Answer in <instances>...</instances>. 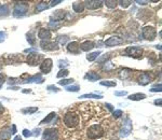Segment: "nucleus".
Here are the masks:
<instances>
[{"label":"nucleus","mask_w":162,"mask_h":140,"mask_svg":"<svg viewBox=\"0 0 162 140\" xmlns=\"http://www.w3.org/2000/svg\"><path fill=\"white\" fill-rule=\"evenodd\" d=\"M86 135H88L89 139H98V138H102L104 136V129L99 124H94V125H91L88 128Z\"/></svg>","instance_id":"obj_1"},{"label":"nucleus","mask_w":162,"mask_h":140,"mask_svg":"<svg viewBox=\"0 0 162 140\" xmlns=\"http://www.w3.org/2000/svg\"><path fill=\"white\" fill-rule=\"evenodd\" d=\"M64 124L68 128H75L79 124V116L74 112H67L64 116Z\"/></svg>","instance_id":"obj_2"},{"label":"nucleus","mask_w":162,"mask_h":140,"mask_svg":"<svg viewBox=\"0 0 162 140\" xmlns=\"http://www.w3.org/2000/svg\"><path fill=\"white\" fill-rule=\"evenodd\" d=\"M28 8H29V5L27 2H17L15 5H14V8H13V12H12V14L14 17H23L24 15H26L27 11H28Z\"/></svg>","instance_id":"obj_3"},{"label":"nucleus","mask_w":162,"mask_h":140,"mask_svg":"<svg viewBox=\"0 0 162 140\" xmlns=\"http://www.w3.org/2000/svg\"><path fill=\"white\" fill-rule=\"evenodd\" d=\"M142 36L147 41H153L157 37V30L152 26H145L142 29Z\"/></svg>","instance_id":"obj_4"},{"label":"nucleus","mask_w":162,"mask_h":140,"mask_svg":"<svg viewBox=\"0 0 162 140\" xmlns=\"http://www.w3.org/2000/svg\"><path fill=\"white\" fill-rule=\"evenodd\" d=\"M26 61L29 66H37V65H39L40 63H42V55L37 53V52L29 53L27 55Z\"/></svg>","instance_id":"obj_5"},{"label":"nucleus","mask_w":162,"mask_h":140,"mask_svg":"<svg viewBox=\"0 0 162 140\" xmlns=\"http://www.w3.org/2000/svg\"><path fill=\"white\" fill-rule=\"evenodd\" d=\"M125 54L130 56V57H133V58H142L143 56V48H138V46H129V48H125Z\"/></svg>","instance_id":"obj_6"},{"label":"nucleus","mask_w":162,"mask_h":140,"mask_svg":"<svg viewBox=\"0 0 162 140\" xmlns=\"http://www.w3.org/2000/svg\"><path fill=\"white\" fill-rule=\"evenodd\" d=\"M42 140H59L57 128H47L42 134Z\"/></svg>","instance_id":"obj_7"},{"label":"nucleus","mask_w":162,"mask_h":140,"mask_svg":"<svg viewBox=\"0 0 162 140\" xmlns=\"http://www.w3.org/2000/svg\"><path fill=\"white\" fill-rule=\"evenodd\" d=\"M132 128H133V125H132V121L130 120V118H126L125 120V122L123 123L122 125V127L120 128V137H128L131 133H132Z\"/></svg>","instance_id":"obj_8"},{"label":"nucleus","mask_w":162,"mask_h":140,"mask_svg":"<svg viewBox=\"0 0 162 140\" xmlns=\"http://www.w3.org/2000/svg\"><path fill=\"white\" fill-rule=\"evenodd\" d=\"M40 46L44 51H57L59 48L57 43L53 42V41H50V40H41Z\"/></svg>","instance_id":"obj_9"},{"label":"nucleus","mask_w":162,"mask_h":140,"mask_svg":"<svg viewBox=\"0 0 162 140\" xmlns=\"http://www.w3.org/2000/svg\"><path fill=\"white\" fill-rule=\"evenodd\" d=\"M52 67H53V61L51 58H45L42 60V63L40 64V71L47 75L49 72H51L52 70Z\"/></svg>","instance_id":"obj_10"},{"label":"nucleus","mask_w":162,"mask_h":140,"mask_svg":"<svg viewBox=\"0 0 162 140\" xmlns=\"http://www.w3.org/2000/svg\"><path fill=\"white\" fill-rule=\"evenodd\" d=\"M123 43V39L118 37V36H113V37L108 38L107 40H105V45L108 48H113V46H117Z\"/></svg>","instance_id":"obj_11"},{"label":"nucleus","mask_w":162,"mask_h":140,"mask_svg":"<svg viewBox=\"0 0 162 140\" xmlns=\"http://www.w3.org/2000/svg\"><path fill=\"white\" fill-rule=\"evenodd\" d=\"M83 3H84V8H88L89 10H96L104 5V1L102 0H88Z\"/></svg>","instance_id":"obj_12"},{"label":"nucleus","mask_w":162,"mask_h":140,"mask_svg":"<svg viewBox=\"0 0 162 140\" xmlns=\"http://www.w3.org/2000/svg\"><path fill=\"white\" fill-rule=\"evenodd\" d=\"M44 79L42 78V75L41 73H38V75H35L32 77H27V79H24L22 80V83H32V82H35V83H43Z\"/></svg>","instance_id":"obj_13"},{"label":"nucleus","mask_w":162,"mask_h":140,"mask_svg":"<svg viewBox=\"0 0 162 140\" xmlns=\"http://www.w3.org/2000/svg\"><path fill=\"white\" fill-rule=\"evenodd\" d=\"M153 79V77L149 73H147V72H144V73H142L140 75V78H138V83H140V85H147V84H149L151 81Z\"/></svg>","instance_id":"obj_14"},{"label":"nucleus","mask_w":162,"mask_h":140,"mask_svg":"<svg viewBox=\"0 0 162 140\" xmlns=\"http://www.w3.org/2000/svg\"><path fill=\"white\" fill-rule=\"evenodd\" d=\"M67 51L71 54H79L80 53V44L77 41H72L67 44Z\"/></svg>","instance_id":"obj_15"},{"label":"nucleus","mask_w":162,"mask_h":140,"mask_svg":"<svg viewBox=\"0 0 162 140\" xmlns=\"http://www.w3.org/2000/svg\"><path fill=\"white\" fill-rule=\"evenodd\" d=\"M51 36H52L51 30L48 28H40V30L38 32V38L41 40H50Z\"/></svg>","instance_id":"obj_16"},{"label":"nucleus","mask_w":162,"mask_h":140,"mask_svg":"<svg viewBox=\"0 0 162 140\" xmlns=\"http://www.w3.org/2000/svg\"><path fill=\"white\" fill-rule=\"evenodd\" d=\"M94 46H95V44H94L93 41H89V40H86V41H84V42H82L80 44V50L84 51V52H89V51H91Z\"/></svg>","instance_id":"obj_17"},{"label":"nucleus","mask_w":162,"mask_h":140,"mask_svg":"<svg viewBox=\"0 0 162 140\" xmlns=\"http://www.w3.org/2000/svg\"><path fill=\"white\" fill-rule=\"evenodd\" d=\"M11 128L5 127L0 130V139L1 140H9L11 138Z\"/></svg>","instance_id":"obj_18"},{"label":"nucleus","mask_w":162,"mask_h":140,"mask_svg":"<svg viewBox=\"0 0 162 140\" xmlns=\"http://www.w3.org/2000/svg\"><path fill=\"white\" fill-rule=\"evenodd\" d=\"M84 78H86V80L91 81V82H95L97 80H101V75H98V73H96V72H94V71H89Z\"/></svg>","instance_id":"obj_19"},{"label":"nucleus","mask_w":162,"mask_h":140,"mask_svg":"<svg viewBox=\"0 0 162 140\" xmlns=\"http://www.w3.org/2000/svg\"><path fill=\"white\" fill-rule=\"evenodd\" d=\"M72 10L75 11L76 13H82L84 11V3L81 1H76L72 3Z\"/></svg>","instance_id":"obj_20"},{"label":"nucleus","mask_w":162,"mask_h":140,"mask_svg":"<svg viewBox=\"0 0 162 140\" xmlns=\"http://www.w3.org/2000/svg\"><path fill=\"white\" fill-rule=\"evenodd\" d=\"M65 14H66V13H65L64 10H56L53 13L52 17L54 18V21L55 22H59V21H62V20L65 17Z\"/></svg>","instance_id":"obj_21"},{"label":"nucleus","mask_w":162,"mask_h":140,"mask_svg":"<svg viewBox=\"0 0 162 140\" xmlns=\"http://www.w3.org/2000/svg\"><path fill=\"white\" fill-rule=\"evenodd\" d=\"M146 98V95L143 94V93H135V94H132L129 96L130 100H133V101H140V100H143Z\"/></svg>","instance_id":"obj_22"},{"label":"nucleus","mask_w":162,"mask_h":140,"mask_svg":"<svg viewBox=\"0 0 162 140\" xmlns=\"http://www.w3.org/2000/svg\"><path fill=\"white\" fill-rule=\"evenodd\" d=\"M10 14V9L8 5H2L0 3V17H5Z\"/></svg>","instance_id":"obj_23"},{"label":"nucleus","mask_w":162,"mask_h":140,"mask_svg":"<svg viewBox=\"0 0 162 140\" xmlns=\"http://www.w3.org/2000/svg\"><path fill=\"white\" fill-rule=\"evenodd\" d=\"M50 5H48V2H45V1H41V2H39L36 7V9H35V12L36 13H40V12H42V11L47 10Z\"/></svg>","instance_id":"obj_24"},{"label":"nucleus","mask_w":162,"mask_h":140,"mask_svg":"<svg viewBox=\"0 0 162 140\" xmlns=\"http://www.w3.org/2000/svg\"><path fill=\"white\" fill-rule=\"evenodd\" d=\"M101 55V51H96V52H92V53L88 54L86 55V59L89 60V61H94L95 59Z\"/></svg>","instance_id":"obj_25"},{"label":"nucleus","mask_w":162,"mask_h":140,"mask_svg":"<svg viewBox=\"0 0 162 140\" xmlns=\"http://www.w3.org/2000/svg\"><path fill=\"white\" fill-rule=\"evenodd\" d=\"M55 116H56V114H55L54 112H51V113H50V114L48 115V116H47V118H44L42 120V121L40 122V125H42V124L51 123V122H52V120H53V118H55Z\"/></svg>","instance_id":"obj_26"},{"label":"nucleus","mask_w":162,"mask_h":140,"mask_svg":"<svg viewBox=\"0 0 162 140\" xmlns=\"http://www.w3.org/2000/svg\"><path fill=\"white\" fill-rule=\"evenodd\" d=\"M26 37H27V41H28V43H29L30 45H35L36 39H35V33H34V31L27 32Z\"/></svg>","instance_id":"obj_27"},{"label":"nucleus","mask_w":162,"mask_h":140,"mask_svg":"<svg viewBox=\"0 0 162 140\" xmlns=\"http://www.w3.org/2000/svg\"><path fill=\"white\" fill-rule=\"evenodd\" d=\"M79 98L81 99H86V98H95V99H101L103 98L102 95H97V94H83V95H81Z\"/></svg>","instance_id":"obj_28"},{"label":"nucleus","mask_w":162,"mask_h":140,"mask_svg":"<svg viewBox=\"0 0 162 140\" xmlns=\"http://www.w3.org/2000/svg\"><path fill=\"white\" fill-rule=\"evenodd\" d=\"M104 3H105L106 7H108V8L115 9V8L118 5V1H117V0H106V1H104Z\"/></svg>","instance_id":"obj_29"},{"label":"nucleus","mask_w":162,"mask_h":140,"mask_svg":"<svg viewBox=\"0 0 162 140\" xmlns=\"http://www.w3.org/2000/svg\"><path fill=\"white\" fill-rule=\"evenodd\" d=\"M36 111H38L37 107H28L26 108V109H23V110H22V112L24 113V114H32V113H35Z\"/></svg>","instance_id":"obj_30"},{"label":"nucleus","mask_w":162,"mask_h":140,"mask_svg":"<svg viewBox=\"0 0 162 140\" xmlns=\"http://www.w3.org/2000/svg\"><path fill=\"white\" fill-rule=\"evenodd\" d=\"M101 85L103 86H107V87H115V86L117 85V83L115 82V81H101Z\"/></svg>","instance_id":"obj_31"},{"label":"nucleus","mask_w":162,"mask_h":140,"mask_svg":"<svg viewBox=\"0 0 162 140\" xmlns=\"http://www.w3.org/2000/svg\"><path fill=\"white\" fill-rule=\"evenodd\" d=\"M49 26H50V28H51L52 30H57V29L59 28V26H61V23H59V22L52 21V22H50Z\"/></svg>","instance_id":"obj_32"},{"label":"nucleus","mask_w":162,"mask_h":140,"mask_svg":"<svg viewBox=\"0 0 162 140\" xmlns=\"http://www.w3.org/2000/svg\"><path fill=\"white\" fill-rule=\"evenodd\" d=\"M74 79H62L61 81H59V85H68V84H72L74 83Z\"/></svg>","instance_id":"obj_33"},{"label":"nucleus","mask_w":162,"mask_h":140,"mask_svg":"<svg viewBox=\"0 0 162 140\" xmlns=\"http://www.w3.org/2000/svg\"><path fill=\"white\" fill-rule=\"evenodd\" d=\"M68 75H69V71L67 69H61L59 72L57 73V78H63L64 79L65 77H67Z\"/></svg>","instance_id":"obj_34"},{"label":"nucleus","mask_w":162,"mask_h":140,"mask_svg":"<svg viewBox=\"0 0 162 140\" xmlns=\"http://www.w3.org/2000/svg\"><path fill=\"white\" fill-rule=\"evenodd\" d=\"M131 3H132V1H130V0H120V1H118V5H120L122 8H128V7L131 5Z\"/></svg>","instance_id":"obj_35"},{"label":"nucleus","mask_w":162,"mask_h":140,"mask_svg":"<svg viewBox=\"0 0 162 140\" xmlns=\"http://www.w3.org/2000/svg\"><path fill=\"white\" fill-rule=\"evenodd\" d=\"M67 40H68V37H67V36H65V35H64V36H59V37H57V39H56V41H57L59 44H65ZM57 42H56V43H57Z\"/></svg>","instance_id":"obj_36"},{"label":"nucleus","mask_w":162,"mask_h":140,"mask_svg":"<svg viewBox=\"0 0 162 140\" xmlns=\"http://www.w3.org/2000/svg\"><path fill=\"white\" fill-rule=\"evenodd\" d=\"M122 115H123V112H122V110H113V116L115 118H121Z\"/></svg>","instance_id":"obj_37"},{"label":"nucleus","mask_w":162,"mask_h":140,"mask_svg":"<svg viewBox=\"0 0 162 140\" xmlns=\"http://www.w3.org/2000/svg\"><path fill=\"white\" fill-rule=\"evenodd\" d=\"M150 91H151V92H153V93H157V92L161 93V91H162V85H161V83H159V84L155 85L153 87H151Z\"/></svg>","instance_id":"obj_38"},{"label":"nucleus","mask_w":162,"mask_h":140,"mask_svg":"<svg viewBox=\"0 0 162 140\" xmlns=\"http://www.w3.org/2000/svg\"><path fill=\"white\" fill-rule=\"evenodd\" d=\"M80 90V86L79 85H70V86H67L66 87V91H68V92H78Z\"/></svg>","instance_id":"obj_39"},{"label":"nucleus","mask_w":162,"mask_h":140,"mask_svg":"<svg viewBox=\"0 0 162 140\" xmlns=\"http://www.w3.org/2000/svg\"><path fill=\"white\" fill-rule=\"evenodd\" d=\"M23 136L26 137V138H28V137H32V133L30 130H28V129H24V130H23Z\"/></svg>","instance_id":"obj_40"},{"label":"nucleus","mask_w":162,"mask_h":140,"mask_svg":"<svg viewBox=\"0 0 162 140\" xmlns=\"http://www.w3.org/2000/svg\"><path fill=\"white\" fill-rule=\"evenodd\" d=\"M5 83V77L2 73H0V88L2 87V85Z\"/></svg>","instance_id":"obj_41"},{"label":"nucleus","mask_w":162,"mask_h":140,"mask_svg":"<svg viewBox=\"0 0 162 140\" xmlns=\"http://www.w3.org/2000/svg\"><path fill=\"white\" fill-rule=\"evenodd\" d=\"M5 37H7V33H5V31H0V43L5 41Z\"/></svg>","instance_id":"obj_42"},{"label":"nucleus","mask_w":162,"mask_h":140,"mask_svg":"<svg viewBox=\"0 0 162 140\" xmlns=\"http://www.w3.org/2000/svg\"><path fill=\"white\" fill-rule=\"evenodd\" d=\"M135 2L140 5H146L147 3H149V1H147V0H142V1H140V0H136Z\"/></svg>","instance_id":"obj_43"},{"label":"nucleus","mask_w":162,"mask_h":140,"mask_svg":"<svg viewBox=\"0 0 162 140\" xmlns=\"http://www.w3.org/2000/svg\"><path fill=\"white\" fill-rule=\"evenodd\" d=\"M63 1L62 0H54V1H51V3H50V7H54V5H57L59 3H62Z\"/></svg>","instance_id":"obj_44"},{"label":"nucleus","mask_w":162,"mask_h":140,"mask_svg":"<svg viewBox=\"0 0 162 140\" xmlns=\"http://www.w3.org/2000/svg\"><path fill=\"white\" fill-rule=\"evenodd\" d=\"M48 90H49V91L55 92V93H56V92H59V88H57L56 86H54V85H49V86H48Z\"/></svg>","instance_id":"obj_45"},{"label":"nucleus","mask_w":162,"mask_h":140,"mask_svg":"<svg viewBox=\"0 0 162 140\" xmlns=\"http://www.w3.org/2000/svg\"><path fill=\"white\" fill-rule=\"evenodd\" d=\"M128 93L125 91H122V92H115V95L116 96H124V95H126Z\"/></svg>","instance_id":"obj_46"},{"label":"nucleus","mask_w":162,"mask_h":140,"mask_svg":"<svg viewBox=\"0 0 162 140\" xmlns=\"http://www.w3.org/2000/svg\"><path fill=\"white\" fill-rule=\"evenodd\" d=\"M155 105H156V106H159V107H161V105H162V99H161V98H159V99L155 100Z\"/></svg>","instance_id":"obj_47"},{"label":"nucleus","mask_w":162,"mask_h":140,"mask_svg":"<svg viewBox=\"0 0 162 140\" xmlns=\"http://www.w3.org/2000/svg\"><path fill=\"white\" fill-rule=\"evenodd\" d=\"M11 134H12V135H15V134H16V126H15V125H14V124L12 125V129H11Z\"/></svg>","instance_id":"obj_48"},{"label":"nucleus","mask_w":162,"mask_h":140,"mask_svg":"<svg viewBox=\"0 0 162 140\" xmlns=\"http://www.w3.org/2000/svg\"><path fill=\"white\" fill-rule=\"evenodd\" d=\"M106 107H107V108H108V110H110L111 112L113 111V106H111L110 103H106Z\"/></svg>","instance_id":"obj_49"},{"label":"nucleus","mask_w":162,"mask_h":140,"mask_svg":"<svg viewBox=\"0 0 162 140\" xmlns=\"http://www.w3.org/2000/svg\"><path fill=\"white\" fill-rule=\"evenodd\" d=\"M39 134H40V129L38 128L35 130V134H32V135H35V136H39Z\"/></svg>","instance_id":"obj_50"},{"label":"nucleus","mask_w":162,"mask_h":140,"mask_svg":"<svg viewBox=\"0 0 162 140\" xmlns=\"http://www.w3.org/2000/svg\"><path fill=\"white\" fill-rule=\"evenodd\" d=\"M3 111H5V108H3V106L0 103V114H1V113H3Z\"/></svg>","instance_id":"obj_51"},{"label":"nucleus","mask_w":162,"mask_h":140,"mask_svg":"<svg viewBox=\"0 0 162 140\" xmlns=\"http://www.w3.org/2000/svg\"><path fill=\"white\" fill-rule=\"evenodd\" d=\"M13 140H22V137H21V136H15Z\"/></svg>","instance_id":"obj_52"},{"label":"nucleus","mask_w":162,"mask_h":140,"mask_svg":"<svg viewBox=\"0 0 162 140\" xmlns=\"http://www.w3.org/2000/svg\"><path fill=\"white\" fill-rule=\"evenodd\" d=\"M156 48H159V50H161V45H157Z\"/></svg>","instance_id":"obj_53"}]
</instances>
